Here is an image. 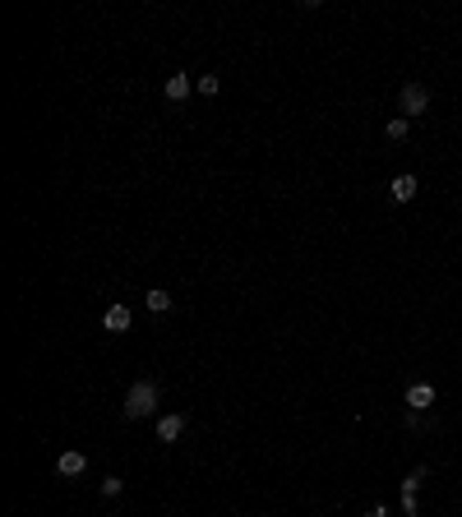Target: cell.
Instances as JSON below:
<instances>
[{
    "label": "cell",
    "mask_w": 462,
    "mask_h": 517,
    "mask_svg": "<svg viewBox=\"0 0 462 517\" xmlns=\"http://www.w3.org/2000/svg\"><path fill=\"white\" fill-rule=\"evenodd\" d=\"M425 107H430V92H425V83H407V88H402V111H407V116H421Z\"/></svg>",
    "instance_id": "obj_2"
},
{
    "label": "cell",
    "mask_w": 462,
    "mask_h": 517,
    "mask_svg": "<svg viewBox=\"0 0 462 517\" xmlns=\"http://www.w3.org/2000/svg\"><path fill=\"white\" fill-rule=\"evenodd\" d=\"M421 480H425V467H416V472L402 480V494H416V485H421Z\"/></svg>",
    "instance_id": "obj_12"
},
{
    "label": "cell",
    "mask_w": 462,
    "mask_h": 517,
    "mask_svg": "<svg viewBox=\"0 0 462 517\" xmlns=\"http://www.w3.org/2000/svg\"><path fill=\"white\" fill-rule=\"evenodd\" d=\"M181 434H185V416H181V411H171V416L157 420V439H162V443H176Z\"/></svg>",
    "instance_id": "obj_3"
},
{
    "label": "cell",
    "mask_w": 462,
    "mask_h": 517,
    "mask_svg": "<svg viewBox=\"0 0 462 517\" xmlns=\"http://www.w3.org/2000/svg\"><path fill=\"white\" fill-rule=\"evenodd\" d=\"M83 467H88V457L79 453V448H65V453L56 457V472L61 476H83Z\"/></svg>",
    "instance_id": "obj_4"
},
{
    "label": "cell",
    "mask_w": 462,
    "mask_h": 517,
    "mask_svg": "<svg viewBox=\"0 0 462 517\" xmlns=\"http://www.w3.org/2000/svg\"><path fill=\"white\" fill-rule=\"evenodd\" d=\"M162 92H167L171 102H185V97H190V92H194V79H190V74H181V70H176V74L167 79V88H162Z\"/></svg>",
    "instance_id": "obj_5"
},
{
    "label": "cell",
    "mask_w": 462,
    "mask_h": 517,
    "mask_svg": "<svg viewBox=\"0 0 462 517\" xmlns=\"http://www.w3.org/2000/svg\"><path fill=\"white\" fill-rule=\"evenodd\" d=\"M121 489H125V480H121V476H107V480H102V494H107V499H116Z\"/></svg>",
    "instance_id": "obj_13"
},
{
    "label": "cell",
    "mask_w": 462,
    "mask_h": 517,
    "mask_svg": "<svg viewBox=\"0 0 462 517\" xmlns=\"http://www.w3.org/2000/svg\"><path fill=\"white\" fill-rule=\"evenodd\" d=\"M384 130H388V139H398V143H402V139H407V130H412V125H407V116H393V121H388Z\"/></svg>",
    "instance_id": "obj_11"
},
{
    "label": "cell",
    "mask_w": 462,
    "mask_h": 517,
    "mask_svg": "<svg viewBox=\"0 0 462 517\" xmlns=\"http://www.w3.org/2000/svg\"><path fill=\"white\" fill-rule=\"evenodd\" d=\"M430 402H434L430 383H412V388H407V407L412 411H430Z\"/></svg>",
    "instance_id": "obj_7"
},
{
    "label": "cell",
    "mask_w": 462,
    "mask_h": 517,
    "mask_svg": "<svg viewBox=\"0 0 462 517\" xmlns=\"http://www.w3.org/2000/svg\"><path fill=\"white\" fill-rule=\"evenodd\" d=\"M365 517H388V508H384V503H374V508H370Z\"/></svg>",
    "instance_id": "obj_14"
},
{
    "label": "cell",
    "mask_w": 462,
    "mask_h": 517,
    "mask_svg": "<svg viewBox=\"0 0 462 517\" xmlns=\"http://www.w3.org/2000/svg\"><path fill=\"white\" fill-rule=\"evenodd\" d=\"M143 301H148V310H153V314H162V310H171V291H148V296H143Z\"/></svg>",
    "instance_id": "obj_9"
},
{
    "label": "cell",
    "mask_w": 462,
    "mask_h": 517,
    "mask_svg": "<svg viewBox=\"0 0 462 517\" xmlns=\"http://www.w3.org/2000/svg\"><path fill=\"white\" fill-rule=\"evenodd\" d=\"M416 176H407V171H402V176H393V185H388V194H393V203H407V199H416Z\"/></svg>",
    "instance_id": "obj_6"
},
{
    "label": "cell",
    "mask_w": 462,
    "mask_h": 517,
    "mask_svg": "<svg viewBox=\"0 0 462 517\" xmlns=\"http://www.w3.org/2000/svg\"><path fill=\"white\" fill-rule=\"evenodd\" d=\"M102 328H107V333H125V328H130V310H125V305H111L107 314H102Z\"/></svg>",
    "instance_id": "obj_8"
},
{
    "label": "cell",
    "mask_w": 462,
    "mask_h": 517,
    "mask_svg": "<svg viewBox=\"0 0 462 517\" xmlns=\"http://www.w3.org/2000/svg\"><path fill=\"white\" fill-rule=\"evenodd\" d=\"M157 397H162V388H157L153 379H139L134 388L125 393L121 416H125V420H143V416H153V411H157Z\"/></svg>",
    "instance_id": "obj_1"
},
{
    "label": "cell",
    "mask_w": 462,
    "mask_h": 517,
    "mask_svg": "<svg viewBox=\"0 0 462 517\" xmlns=\"http://www.w3.org/2000/svg\"><path fill=\"white\" fill-rule=\"evenodd\" d=\"M217 88H222V79L217 74H199L194 79V92H203V97H217Z\"/></svg>",
    "instance_id": "obj_10"
}]
</instances>
